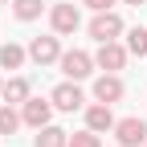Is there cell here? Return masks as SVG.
I'll return each mask as SVG.
<instances>
[{"label": "cell", "instance_id": "cell-1", "mask_svg": "<svg viewBox=\"0 0 147 147\" xmlns=\"http://www.w3.org/2000/svg\"><path fill=\"white\" fill-rule=\"evenodd\" d=\"M61 74L69 82H78V78H90V65H94V57L90 53H82V49H69V53H61Z\"/></svg>", "mask_w": 147, "mask_h": 147}, {"label": "cell", "instance_id": "cell-2", "mask_svg": "<svg viewBox=\"0 0 147 147\" xmlns=\"http://www.w3.org/2000/svg\"><path fill=\"white\" fill-rule=\"evenodd\" d=\"M119 33H123V21H119L110 8H106V12H98L94 21H90V37H94V41H115Z\"/></svg>", "mask_w": 147, "mask_h": 147}, {"label": "cell", "instance_id": "cell-3", "mask_svg": "<svg viewBox=\"0 0 147 147\" xmlns=\"http://www.w3.org/2000/svg\"><path fill=\"white\" fill-rule=\"evenodd\" d=\"M49 25H53V33H74L82 25V16H78V4H53V12H49Z\"/></svg>", "mask_w": 147, "mask_h": 147}, {"label": "cell", "instance_id": "cell-4", "mask_svg": "<svg viewBox=\"0 0 147 147\" xmlns=\"http://www.w3.org/2000/svg\"><path fill=\"white\" fill-rule=\"evenodd\" d=\"M115 135H119L123 147H139V143H147V123L143 119H123V123H115Z\"/></svg>", "mask_w": 147, "mask_h": 147}, {"label": "cell", "instance_id": "cell-5", "mask_svg": "<svg viewBox=\"0 0 147 147\" xmlns=\"http://www.w3.org/2000/svg\"><path fill=\"white\" fill-rule=\"evenodd\" d=\"M49 115H53V102H45V98H25V110H21V123H29V127H41L49 123Z\"/></svg>", "mask_w": 147, "mask_h": 147}, {"label": "cell", "instance_id": "cell-6", "mask_svg": "<svg viewBox=\"0 0 147 147\" xmlns=\"http://www.w3.org/2000/svg\"><path fill=\"white\" fill-rule=\"evenodd\" d=\"M106 74H115V69H123V61H127V49L123 45H115V41H98V57H94Z\"/></svg>", "mask_w": 147, "mask_h": 147}, {"label": "cell", "instance_id": "cell-7", "mask_svg": "<svg viewBox=\"0 0 147 147\" xmlns=\"http://www.w3.org/2000/svg\"><path fill=\"white\" fill-rule=\"evenodd\" d=\"M29 57L37 65H49V61H57L61 57V49H57V37H33V45H29Z\"/></svg>", "mask_w": 147, "mask_h": 147}, {"label": "cell", "instance_id": "cell-8", "mask_svg": "<svg viewBox=\"0 0 147 147\" xmlns=\"http://www.w3.org/2000/svg\"><path fill=\"white\" fill-rule=\"evenodd\" d=\"M49 102L57 106V110H82V102H86V98H82V90L74 86V82H61L57 90H53V98H49Z\"/></svg>", "mask_w": 147, "mask_h": 147}, {"label": "cell", "instance_id": "cell-9", "mask_svg": "<svg viewBox=\"0 0 147 147\" xmlns=\"http://www.w3.org/2000/svg\"><path fill=\"white\" fill-rule=\"evenodd\" d=\"M94 98L106 102V106H110V102H119V98H123V82L115 78V74H102V78L94 82Z\"/></svg>", "mask_w": 147, "mask_h": 147}, {"label": "cell", "instance_id": "cell-10", "mask_svg": "<svg viewBox=\"0 0 147 147\" xmlns=\"http://www.w3.org/2000/svg\"><path fill=\"white\" fill-rule=\"evenodd\" d=\"M86 127H90V131H115V115H110V106L106 102H98V106H90L86 110Z\"/></svg>", "mask_w": 147, "mask_h": 147}, {"label": "cell", "instance_id": "cell-11", "mask_svg": "<svg viewBox=\"0 0 147 147\" xmlns=\"http://www.w3.org/2000/svg\"><path fill=\"white\" fill-rule=\"evenodd\" d=\"M37 147H69V131H61V127H41V135H37Z\"/></svg>", "mask_w": 147, "mask_h": 147}, {"label": "cell", "instance_id": "cell-12", "mask_svg": "<svg viewBox=\"0 0 147 147\" xmlns=\"http://www.w3.org/2000/svg\"><path fill=\"white\" fill-rule=\"evenodd\" d=\"M0 65H4V69H21V65H25V49L12 45V41L0 45Z\"/></svg>", "mask_w": 147, "mask_h": 147}, {"label": "cell", "instance_id": "cell-13", "mask_svg": "<svg viewBox=\"0 0 147 147\" xmlns=\"http://www.w3.org/2000/svg\"><path fill=\"white\" fill-rule=\"evenodd\" d=\"M127 53L147 57V29H131V33H127Z\"/></svg>", "mask_w": 147, "mask_h": 147}, {"label": "cell", "instance_id": "cell-14", "mask_svg": "<svg viewBox=\"0 0 147 147\" xmlns=\"http://www.w3.org/2000/svg\"><path fill=\"white\" fill-rule=\"evenodd\" d=\"M4 98H8V102H25V98H29V82H25V78L4 82Z\"/></svg>", "mask_w": 147, "mask_h": 147}, {"label": "cell", "instance_id": "cell-15", "mask_svg": "<svg viewBox=\"0 0 147 147\" xmlns=\"http://www.w3.org/2000/svg\"><path fill=\"white\" fill-rule=\"evenodd\" d=\"M16 127H21V115L12 106H0V135H16Z\"/></svg>", "mask_w": 147, "mask_h": 147}, {"label": "cell", "instance_id": "cell-16", "mask_svg": "<svg viewBox=\"0 0 147 147\" xmlns=\"http://www.w3.org/2000/svg\"><path fill=\"white\" fill-rule=\"evenodd\" d=\"M12 8L21 21H33V16H41V0H12Z\"/></svg>", "mask_w": 147, "mask_h": 147}, {"label": "cell", "instance_id": "cell-17", "mask_svg": "<svg viewBox=\"0 0 147 147\" xmlns=\"http://www.w3.org/2000/svg\"><path fill=\"white\" fill-rule=\"evenodd\" d=\"M69 147H102V143H98V131H90V127H86V131L69 135Z\"/></svg>", "mask_w": 147, "mask_h": 147}, {"label": "cell", "instance_id": "cell-18", "mask_svg": "<svg viewBox=\"0 0 147 147\" xmlns=\"http://www.w3.org/2000/svg\"><path fill=\"white\" fill-rule=\"evenodd\" d=\"M82 4H86V8H94V12H106L115 0H82Z\"/></svg>", "mask_w": 147, "mask_h": 147}, {"label": "cell", "instance_id": "cell-19", "mask_svg": "<svg viewBox=\"0 0 147 147\" xmlns=\"http://www.w3.org/2000/svg\"><path fill=\"white\" fill-rule=\"evenodd\" d=\"M127 4H135V8H139V4H147V0H127Z\"/></svg>", "mask_w": 147, "mask_h": 147}, {"label": "cell", "instance_id": "cell-20", "mask_svg": "<svg viewBox=\"0 0 147 147\" xmlns=\"http://www.w3.org/2000/svg\"><path fill=\"white\" fill-rule=\"evenodd\" d=\"M0 94H4V82H0Z\"/></svg>", "mask_w": 147, "mask_h": 147}]
</instances>
